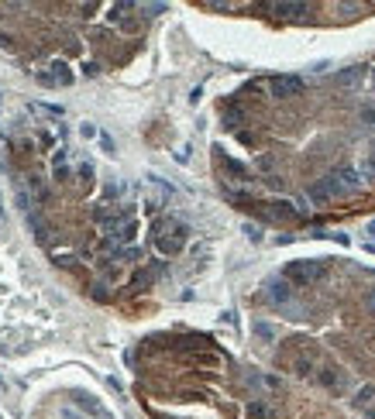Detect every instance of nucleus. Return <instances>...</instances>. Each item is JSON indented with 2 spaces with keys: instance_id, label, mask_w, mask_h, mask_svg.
<instances>
[{
  "instance_id": "obj_1",
  "label": "nucleus",
  "mask_w": 375,
  "mask_h": 419,
  "mask_svg": "<svg viewBox=\"0 0 375 419\" xmlns=\"http://www.w3.org/2000/svg\"><path fill=\"white\" fill-rule=\"evenodd\" d=\"M358 189H362L358 172H351V168H337V172L324 175V179L310 189V200L324 203V200H337V196H355Z\"/></svg>"
},
{
  "instance_id": "obj_2",
  "label": "nucleus",
  "mask_w": 375,
  "mask_h": 419,
  "mask_svg": "<svg viewBox=\"0 0 375 419\" xmlns=\"http://www.w3.org/2000/svg\"><path fill=\"white\" fill-rule=\"evenodd\" d=\"M155 244H158L162 254L183 251V244H186V227H183L179 220H158V223H155Z\"/></svg>"
},
{
  "instance_id": "obj_3",
  "label": "nucleus",
  "mask_w": 375,
  "mask_h": 419,
  "mask_svg": "<svg viewBox=\"0 0 375 419\" xmlns=\"http://www.w3.org/2000/svg\"><path fill=\"white\" fill-rule=\"evenodd\" d=\"M324 261H293L289 268H286V279L289 282H300V285H310V282L324 279Z\"/></svg>"
},
{
  "instance_id": "obj_4",
  "label": "nucleus",
  "mask_w": 375,
  "mask_h": 419,
  "mask_svg": "<svg viewBox=\"0 0 375 419\" xmlns=\"http://www.w3.org/2000/svg\"><path fill=\"white\" fill-rule=\"evenodd\" d=\"M35 79L45 83V86H69V83H73V72H69V66H66L62 59H55V62H48L45 69L35 72Z\"/></svg>"
},
{
  "instance_id": "obj_5",
  "label": "nucleus",
  "mask_w": 375,
  "mask_h": 419,
  "mask_svg": "<svg viewBox=\"0 0 375 419\" xmlns=\"http://www.w3.org/2000/svg\"><path fill=\"white\" fill-rule=\"evenodd\" d=\"M272 93L282 96V100H286V96H300V93H303V79H300V76H276V79H272Z\"/></svg>"
},
{
  "instance_id": "obj_6",
  "label": "nucleus",
  "mask_w": 375,
  "mask_h": 419,
  "mask_svg": "<svg viewBox=\"0 0 375 419\" xmlns=\"http://www.w3.org/2000/svg\"><path fill=\"white\" fill-rule=\"evenodd\" d=\"M128 10H135V3H114V7H110V14H107V17H110V24H121L124 31H135V28H138V21H135V17H128Z\"/></svg>"
},
{
  "instance_id": "obj_7",
  "label": "nucleus",
  "mask_w": 375,
  "mask_h": 419,
  "mask_svg": "<svg viewBox=\"0 0 375 419\" xmlns=\"http://www.w3.org/2000/svg\"><path fill=\"white\" fill-rule=\"evenodd\" d=\"M73 406H79L86 416H93V419H110V416H107V409H103V406H100L93 395H83V392H76V395H73Z\"/></svg>"
},
{
  "instance_id": "obj_8",
  "label": "nucleus",
  "mask_w": 375,
  "mask_h": 419,
  "mask_svg": "<svg viewBox=\"0 0 375 419\" xmlns=\"http://www.w3.org/2000/svg\"><path fill=\"white\" fill-rule=\"evenodd\" d=\"M269 10H276L279 17H303L310 14V3H269Z\"/></svg>"
},
{
  "instance_id": "obj_9",
  "label": "nucleus",
  "mask_w": 375,
  "mask_h": 419,
  "mask_svg": "<svg viewBox=\"0 0 375 419\" xmlns=\"http://www.w3.org/2000/svg\"><path fill=\"white\" fill-rule=\"evenodd\" d=\"M269 289H272V292H269V299H272V302H279V306H286V302H289V295H293L286 282H272Z\"/></svg>"
},
{
  "instance_id": "obj_10",
  "label": "nucleus",
  "mask_w": 375,
  "mask_h": 419,
  "mask_svg": "<svg viewBox=\"0 0 375 419\" xmlns=\"http://www.w3.org/2000/svg\"><path fill=\"white\" fill-rule=\"evenodd\" d=\"M320 381H324L327 388H341V385H344V378L337 375V368H324V371H320Z\"/></svg>"
},
{
  "instance_id": "obj_11",
  "label": "nucleus",
  "mask_w": 375,
  "mask_h": 419,
  "mask_svg": "<svg viewBox=\"0 0 375 419\" xmlns=\"http://www.w3.org/2000/svg\"><path fill=\"white\" fill-rule=\"evenodd\" d=\"M358 79H362V69H358V66H351V69L337 72V86H355Z\"/></svg>"
},
{
  "instance_id": "obj_12",
  "label": "nucleus",
  "mask_w": 375,
  "mask_h": 419,
  "mask_svg": "<svg viewBox=\"0 0 375 419\" xmlns=\"http://www.w3.org/2000/svg\"><path fill=\"white\" fill-rule=\"evenodd\" d=\"M372 399H375V385H365V388H358L355 406H372Z\"/></svg>"
},
{
  "instance_id": "obj_13",
  "label": "nucleus",
  "mask_w": 375,
  "mask_h": 419,
  "mask_svg": "<svg viewBox=\"0 0 375 419\" xmlns=\"http://www.w3.org/2000/svg\"><path fill=\"white\" fill-rule=\"evenodd\" d=\"M76 172H79V182L90 189V186H93V165H90V162H79V168H76Z\"/></svg>"
},
{
  "instance_id": "obj_14",
  "label": "nucleus",
  "mask_w": 375,
  "mask_h": 419,
  "mask_svg": "<svg viewBox=\"0 0 375 419\" xmlns=\"http://www.w3.org/2000/svg\"><path fill=\"white\" fill-rule=\"evenodd\" d=\"M248 385H255V388H276V378H265V375H248Z\"/></svg>"
},
{
  "instance_id": "obj_15",
  "label": "nucleus",
  "mask_w": 375,
  "mask_h": 419,
  "mask_svg": "<svg viewBox=\"0 0 375 419\" xmlns=\"http://www.w3.org/2000/svg\"><path fill=\"white\" fill-rule=\"evenodd\" d=\"M255 334H258V337H265V340H272V337H276V330H272L269 323H255Z\"/></svg>"
},
{
  "instance_id": "obj_16",
  "label": "nucleus",
  "mask_w": 375,
  "mask_h": 419,
  "mask_svg": "<svg viewBox=\"0 0 375 419\" xmlns=\"http://www.w3.org/2000/svg\"><path fill=\"white\" fill-rule=\"evenodd\" d=\"M138 10H145V14H158V10H165V3H138Z\"/></svg>"
},
{
  "instance_id": "obj_17",
  "label": "nucleus",
  "mask_w": 375,
  "mask_h": 419,
  "mask_svg": "<svg viewBox=\"0 0 375 419\" xmlns=\"http://www.w3.org/2000/svg\"><path fill=\"white\" fill-rule=\"evenodd\" d=\"M121 193H124V186H121V182H110V186H107V196H110V200H114V196H121Z\"/></svg>"
},
{
  "instance_id": "obj_18",
  "label": "nucleus",
  "mask_w": 375,
  "mask_h": 419,
  "mask_svg": "<svg viewBox=\"0 0 375 419\" xmlns=\"http://www.w3.org/2000/svg\"><path fill=\"white\" fill-rule=\"evenodd\" d=\"M251 416H272L269 406H251Z\"/></svg>"
},
{
  "instance_id": "obj_19",
  "label": "nucleus",
  "mask_w": 375,
  "mask_h": 419,
  "mask_svg": "<svg viewBox=\"0 0 375 419\" xmlns=\"http://www.w3.org/2000/svg\"><path fill=\"white\" fill-rule=\"evenodd\" d=\"M79 134H83V138H93V134H96V127H93V124H83V127H79Z\"/></svg>"
},
{
  "instance_id": "obj_20",
  "label": "nucleus",
  "mask_w": 375,
  "mask_h": 419,
  "mask_svg": "<svg viewBox=\"0 0 375 419\" xmlns=\"http://www.w3.org/2000/svg\"><path fill=\"white\" fill-rule=\"evenodd\" d=\"M369 237H372V241H375V223H369Z\"/></svg>"
},
{
  "instance_id": "obj_21",
  "label": "nucleus",
  "mask_w": 375,
  "mask_h": 419,
  "mask_svg": "<svg viewBox=\"0 0 375 419\" xmlns=\"http://www.w3.org/2000/svg\"><path fill=\"white\" fill-rule=\"evenodd\" d=\"M369 309H375V292H372V295H369Z\"/></svg>"
},
{
  "instance_id": "obj_22",
  "label": "nucleus",
  "mask_w": 375,
  "mask_h": 419,
  "mask_svg": "<svg viewBox=\"0 0 375 419\" xmlns=\"http://www.w3.org/2000/svg\"><path fill=\"white\" fill-rule=\"evenodd\" d=\"M0 388H7V381H3V378H0Z\"/></svg>"
},
{
  "instance_id": "obj_23",
  "label": "nucleus",
  "mask_w": 375,
  "mask_h": 419,
  "mask_svg": "<svg viewBox=\"0 0 375 419\" xmlns=\"http://www.w3.org/2000/svg\"><path fill=\"white\" fill-rule=\"evenodd\" d=\"M372 76H375V72H372Z\"/></svg>"
}]
</instances>
